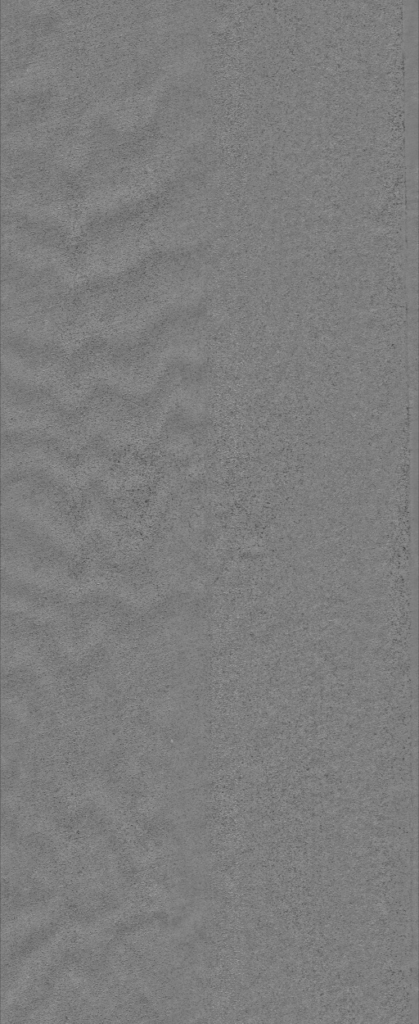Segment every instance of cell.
<instances>
[{"mask_svg": "<svg viewBox=\"0 0 419 1024\" xmlns=\"http://www.w3.org/2000/svg\"><path fill=\"white\" fill-rule=\"evenodd\" d=\"M213 278L201 248L156 253L120 272L72 287L67 337L117 338L199 305Z\"/></svg>", "mask_w": 419, "mask_h": 1024, "instance_id": "1", "label": "cell"}, {"mask_svg": "<svg viewBox=\"0 0 419 1024\" xmlns=\"http://www.w3.org/2000/svg\"><path fill=\"white\" fill-rule=\"evenodd\" d=\"M207 315L199 305L174 311L125 337L93 338L70 355L67 382L141 392L175 365L197 363L206 343Z\"/></svg>", "mask_w": 419, "mask_h": 1024, "instance_id": "2", "label": "cell"}, {"mask_svg": "<svg viewBox=\"0 0 419 1024\" xmlns=\"http://www.w3.org/2000/svg\"><path fill=\"white\" fill-rule=\"evenodd\" d=\"M3 334L57 343L66 338L72 285L2 259Z\"/></svg>", "mask_w": 419, "mask_h": 1024, "instance_id": "3", "label": "cell"}, {"mask_svg": "<svg viewBox=\"0 0 419 1024\" xmlns=\"http://www.w3.org/2000/svg\"><path fill=\"white\" fill-rule=\"evenodd\" d=\"M2 259L17 265L51 272L73 286L81 274L77 245L60 233L9 227L4 230Z\"/></svg>", "mask_w": 419, "mask_h": 1024, "instance_id": "4", "label": "cell"}, {"mask_svg": "<svg viewBox=\"0 0 419 1024\" xmlns=\"http://www.w3.org/2000/svg\"><path fill=\"white\" fill-rule=\"evenodd\" d=\"M70 355L60 344L3 334V376L14 381L47 387L67 382Z\"/></svg>", "mask_w": 419, "mask_h": 1024, "instance_id": "5", "label": "cell"}]
</instances>
